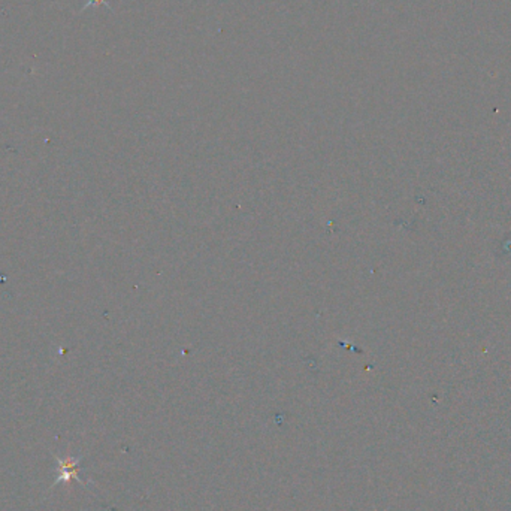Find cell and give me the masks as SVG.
<instances>
[{
  "mask_svg": "<svg viewBox=\"0 0 511 511\" xmlns=\"http://www.w3.org/2000/svg\"><path fill=\"white\" fill-rule=\"evenodd\" d=\"M81 458H66V459H58L57 458V477H56V485L60 483L63 480H71L75 478L84 485V481L78 477V471H80Z\"/></svg>",
  "mask_w": 511,
  "mask_h": 511,
  "instance_id": "obj_1",
  "label": "cell"
},
{
  "mask_svg": "<svg viewBox=\"0 0 511 511\" xmlns=\"http://www.w3.org/2000/svg\"><path fill=\"white\" fill-rule=\"evenodd\" d=\"M97 5H103V6H106V8H110V9H112L111 8V5L110 3H108V0H87V3L83 6V9H81V11H84V9H87V8H90V6H97Z\"/></svg>",
  "mask_w": 511,
  "mask_h": 511,
  "instance_id": "obj_2",
  "label": "cell"
}]
</instances>
